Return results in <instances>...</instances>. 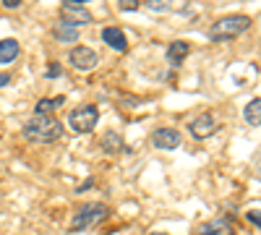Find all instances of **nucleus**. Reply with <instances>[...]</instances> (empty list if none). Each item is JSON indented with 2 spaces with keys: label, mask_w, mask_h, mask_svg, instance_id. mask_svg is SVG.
Here are the masks:
<instances>
[{
  "label": "nucleus",
  "mask_w": 261,
  "mask_h": 235,
  "mask_svg": "<svg viewBox=\"0 0 261 235\" xmlns=\"http://www.w3.org/2000/svg\"><path fill=\"white\" fill-rule=\"evenodd\" d=\"M63 136V125L53 115H34L24 125V139L34 144H53Z\"/></svg>",
  "instance_id": "1"
},
{
  "label": "nucleus",
  "mask_w": 261,
  "mask_h": 235,
  "mask_svg": "<svg viewBox=\"0 0 261 235\" xmlns=\"http://www.w3.org/2000/svg\"><path fill=\"white\" fill-rule=\"evenodd\" d=\"M251 27V18L248 16H241V13H232V16H222L217 18L212 29H209V39L212 42H227V39H235L241 37L243 32H248Z\"/></svg>",
  "instance_id": "2"
},
{
  "label": "nucleus",
  "mask_w": 261,
  "mask_h": 235,
  "mask_svg": "<svg viewBox=\"0 0 261 235\" xmlns=\"http://www.w3.org/2000/svg\"><path fill=\"white\" fill-rule=\"evenodd\" d=\"M107 217H110V209H107V204L89 201V204H84L79 212H73V222H71V230H73V232L89 230V227H94V225L105 222Z\"/></svg>",
  "instance_id": "3"
},
{
  "label": "nucleus",
  "mask_w": 261,
  "mask_h": 235,
  "mask_svg": "<svg viewBox=\"0 0 261 235\" xmlns=\"http://www.w3.org/2000/svg\"><path fill=\"white\" fill-rule=\"evenodd\" d=\"M97 123H99V110L94 105H81V108L71 110L68 115V125L73 128V134H89L94 131Z\"/></svg>",
  "instance_id": "4"
},
{
  "label": "nucleus",
  "mask_w": 261,
  "mask_h": 235,
  "mask_svg": "<svg viewBox=\"0 0 261 235\" xmlns=\"http://www.w3.org/2000/svg\"><path fill=\"white\" fill-rule=\"evenodd\" d=\"M60 21L73 27V29H79L84 24H92V13L86 11V0H65L60 6Z\"/></svg>",
  "instance_id": "5"
},
{
  "label": "nucleus",
  "mask_w": 261,
  "mask_h": 235,
  "mask_svg": "<svg viewBox=\"0 0 261 235\" xmlns=\"http://www.w3.org/2000/svg\"><path fill=\"white\" fill-rule=\"evenodd\" d=\"M68 60L73 63V68L76 71H92L97 68V63H99V55L92 50V47H86V45H79L68 53Z\"/></svg>",
  "instance_id": "6"
},
{
  "label": "nucleus",
  "mask_w": 261,
  "mask_h": 235,
  "mask_svg": "<svg viewBox=\"0 0 261 235\" xmlns=\"http://www.w3.org/2000/svg\"><path fill=\"white\" fill-rule=\"evenodd\" d=\"M151 144L157 149H165V152H172V149L180 146V131L178 128H157L151 134Z\"/></svg>",
  "instance_id": "7"
},
{
  "label": "nucleus",
  "mask_w": 261,
  "mask_h": 235,
  "mask_svg": "<svg viewBox=\"0 0 261 235\" xmlns=\"http://www.w3.org/2000/svg\"><path fill=\"white\" fill-rule=\"evenodd\" d=\"M188 128H191V136H193V139H209V136H214V131H217V120H214V115L201 113L199 118H193V120L188 123Z\"/></svg>",
  "instance_id": "8"
},
{
  "label": "nucleus",
  "mask_w": 261,
  "mask_h": 235,
  "mask_svg": "<svg viewBox=\"0 0 261 235\" xmlns=\"http://www.w3.org/2000/svg\"><path fill=\"white\" fill-rule=\"evenodd\" d=\"M196 232L199 235H235V227H232L230 217H214L209 222H201Z\"/></svg>",
  "instance_id": "9"
},
{
  "label": "nucleus",
  "mask_w": 261,
  "mask_h": 235,
  "mask_svg": "<svg viewBox=\"0 0 261 235\" xmlns=\"http://www.w3.org/2000/svg\"><path fill=\"white\" fill-rule=\"evenodd\" d=\"M102 39H105V45H107V47H113L115 53H125V50H128V39H125L123 29H118V27H107V29H102Z\"/></svg>",
  "instance_id": "10"
},
{
  "label": "nucleus",
  "mask_w": 261,
  "mask_h": 235,
  "mask_svg": "<svg viewBox=\"0 0 261 235\" xmlns=\"http://www.w3.org/2000/svg\"><path fill=\"white\" fill-rule=\"evenodd\" d=\"M188 53H191V45H188L186 39H178V42H172V45L167 47V63H170L172 68H178L180 63H183V60L188 58Z\"/></svg>",
  "instance_id": "11"
},
{
  "label": "nucleus",
  "mask_w": 261,
  "mask_h": 235,
  "mask_svg": "<svg viewBox=\"0 0 261 235\" xmlns=\"http://www.w3.org/2000/svg\"><path fill=\"white\" fill-rule=\"evenodd\" d=\"M21 55V45L18 39H0V66H11V63Z\"/></svg>",
  "instance_id": "12"
},
{
  "label": "nucleus",
  "mask_w": 261,
  "mask_h": 235,
  "mask_svg": "<svg viewBox=\"0 0 261 235\" xmlns=\"http://www.w3.org/2000/svg\"><path fill=\"white\" fill-rule=\"evenodd\" d=\"M53 37L58 42H65V45H73V42H79V29H73V27L60 21V24H55V29H53Z\"/></svg>",
  "instance_id": "13"
},
{
  "label": "nucleus",
  "mask_w": 261,
  "mask_h": 235,
  "mask_svg": "<svg viewBox=\"0 0 261 235\" xmlns=\"http://www.w3.org/2000/svg\"><path fill=\"white\" fill-rule=\"evenodd\" d=\"M102 149H105V154H118L120 149H125V144H123V139H120V134H115V131H110V134H105L102 136V144H99Z\"/></svg>",
  "instance_id": "14"
},
{
  "label": "nucleus",
  "mask_w": 261,
  "mask_h": 235,
  "mask_svg": "<svg viewBox=\"0 0 261 235\" xmlns=\"http://www.w3.org/2000/svg\"><path fill=\"white\" fill-rule=\"evenodd\" d=\"M243 115H246V120H248L251 125H261V97H256V99H251V102L246 105Z\"/></svg>",
  "instance_id": "15"
},
{
  "label": "nucleus",
  "mask_w": 261,
  "mask_h": 235,
  "mask_svg": "<svg viewBox=\"0 0 261 235\" xmlns=\"http://www.w3.org/2000/svg\"><path fill=\"white\" fill-rule=\"evenodd\" d=\"M65 102V97H55V99H39L37 102V115H53L55 108H60V105Z\"/></svg>",
  "instance_id": "16"
},
{
  "label": "nucleus",
  "mask_w": 261,
  "mask_h": 235,
  "mask_svg": "<svg viewBox=\"0 0 261 235\" xmlns=\"http://www.w3.org/2000/svg\"><path fill=\"white\" fill-rule=\"evenodd\" d=\"M246 217H248V222H251V225H256V227L261 230V212L251 209V212H246Z\"/></svg>",
  "instance_id": "17"
},
{
  "label": "nucleus",
  "mask_w": 261,
  "mask_h": 235,
  "mask_svg": "<svg viewBox=\"0 0 261 235\" xmlns=\"http://www.w3.org/2000/svg\"><path fill=\"white\" fill-rule=\"evenodd\" d=\"M118 8H120V11H136V8H139V3H136V0H120Z\"/></svg>",
  "instance_id": "18"
},
{
  "label": "nucleus",
  "mask_w": 261,
  "mask_h": 235,
  "mask_svg": "<svg viewBox=\"0 0 261 235\" xmlns=\"http://www.w3.org/2000/svg\"><path fill=\"white\" fill-rule=\"evenodd\" d=\"M60 73H63V71H60V66H58V63H50V68L45 71V76H47V79H58Z\"/></svg>",
  "instance_id": "19"
},
{
  "label": "nucleus",
  "mask_w": 261,
  "mask_h": 235,
  "mask_svg": "<svg viewBox=\"0 0 261 235\" xmlns=\"http://www.w3.org/2000/svg\"><path fill=\"white\" fill-rule=\"evenodd\" d=\"M21 3H24V0H3V6L11 8V11H13V8H21Z\"/></svg>",
  "instance_id": "20"
},
{
  "label": "nucleus",
  "mask_w": 261,
  "mask_h": 235,
  "mask_svg": "<svg viewBox=\"0 0 261 235\" xmlns=\"http://www.w3.org/2000/svg\"><path fill=\"white\" fill-rule=\"evenodd\" d=\"M11 84V76L8 73H0V87H8Z\"/></svg>",
  "instance_id": "21"
},
{
  "label": "nucleus",
  "mask_w": 261,
  "mask_h": 235,
  "mask_svg": "<svg viewBox=\"0 0 261 235\" xmlns=\"http://www.w3.org/2000/svg\"><path fill=\"white\" fill-rule=\"evenodd\" d=\"M149 235H167V232H149Z\"/></svg>",
  "instance_id": "22"
},
{
  "label": "nucleus",
  "mask_w": 261,
  "mask_h": 235,
  "mask_svg": "<svg viewBox=\"0 0 261 235\" xmlns=\"http://www.w3.org/2000/svg\"><path fill=\"white\" fill-rule=\"evenodd\" d=\"M258 178H261V162H258Z\"/></svg>",
  "instance_id": "23"
}]
</instances>
